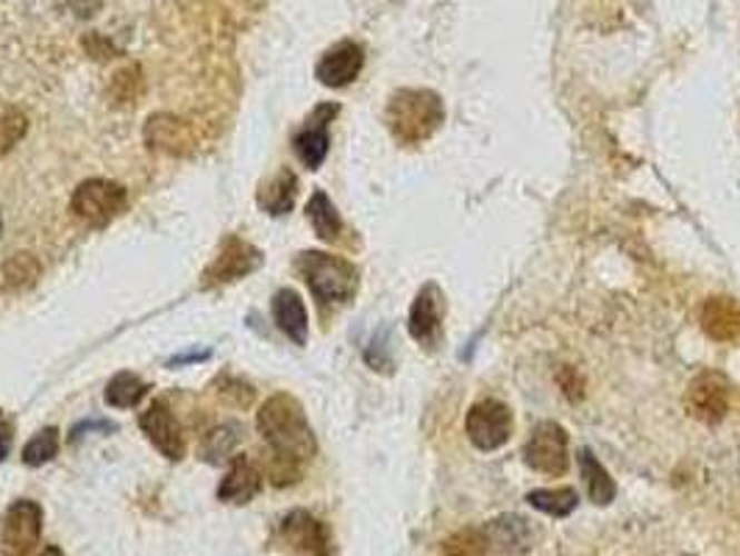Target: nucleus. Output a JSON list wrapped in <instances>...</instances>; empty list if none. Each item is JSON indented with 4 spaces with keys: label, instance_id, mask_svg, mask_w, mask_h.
<instances>
[{
    "label": "nucleus",
    "instance_id": "f257e3e1",
    "mask_svg": "<svg viewBox=\"0 0 740 556\" xmlns=\"http://www.w3.org/2000/svg\"><path fill=\"white\" fill-rule=\"evenodd\" d=\"M256 428L262 439L270 445V456H287V459L306 461L315 456L317 443L304 406L287 393H278L262 404L256 415Z\"/></svg>",
    "mask_w": 740,
    "mask_h": 556
},
{
    "label": "nucleus",
    "instance_id": "f03ea898",
    "mask_svg": "<svg viewBox=\"0 0 740 556\" xmlns=\"http://www.w3.org/2000/svg\"><path fill=\"white\" fill-rule=\"evenodd\" d=\"M389 133L401 145H421L437 133L445 120L443 98L432 89H398L389 95L387 111H384Z\"/></svg>",
    "mask_w": 740,
    "mask_h": 556
},
{
    "label": "nucleus",
    "instance_id": "7ed1b4c3",
    "mask_svg": "<svg viewBox=\"0 0 740 556\" xmlns=\"http://www.w3.org/2000/svg\"><path fill=\"white\" fill-rule=\"evenodd\" d=\"M295 267H298L315 300H320V304H345L359 289V270L343 256L323 254V250H304L295 259Z\"/></svg>",
    "mask_w": 740,
    "mask_h": 556
},
{
    "label": "nucleus",
    "instance_id": "20e7f679",
    "mask_svg": "<svg viewBox=\"0 0 740 556\" xmlns=\"http://www.w3.org/2000/svg\"><path fill=\"white\" fill-rule=\"evenodd\" d=\"M128 189L109 178H87L70 198V211L89 228H106L126 211Z\"/></svg>",
    "mask_w": 740,
    "mask_h": 556
},
{
    "label": "nucleus",
    "instance_id": "39448f33",
    "mask_svg": "<svg viewBox=\"0 0 740 556\" xmlns=\"http://www.w3.org/2000/svg\"><path fill=\"white\" fill-rule=\"evenodd\" d=\"M45 512L37 500L20 498L0 515V556H28L42 537Z\"/></svg>",
    "mask_w": 740,
    "mask_h": 556
},
{
    "label": "nucleus",
    "instance_id": "423d86ee",
    "mask_svg": "<svg viewBox=\"0 0 740 556\" xmlns=\"http://www.w3.org/2000/svg\"><path fill=\"white\" fill-rule=\"evenodd\" d=\"M465 431L471 437L473 448L478 450H499L510 443L512 437V411L510 406L495 398H482L467 409Z\"/></svg>",
    "mask_w": 740,
    "mask_h": 556
},
{
    "label": "nucleus",
    "instance_id": "0eeeda50",
    "mask_svg": "<svg viewBox=\"0 0 740 556\" xmlns=\"http://www.w3.org/2000/svg\"><path fill=\"white\" fill-rule=\"evenodd\" d=\"M523 461L534 473L560 478L568 470V434L560 423L543 420L532 428L526 448H523Z\"/></svg>",
    "mask_w": 740,
    "mask_h": 556
},
{
    "label": "nucleus",
    "instance_id": "6e6552de",
    "mask_svg": "<svg viewBox=\"0 0 740 556\" xmlns=\"http://www.w3.org/2000/svg\"><path fill=\"white\" fill-rule=\"evenodd\" d=\"M262 261H265V256H262L254 245L245 242V239L239 237H228L226 242H223L220 254L215 256V261L204 270V281H200V287L211 289V287H223V284L239 281V278L259 270Z\"/></svg>",
    "mask_w": 740,
    "mask_h": 556
},
{
    "label": "nucleus",
    "instance_id": "1a4fd4ad",
    "mask_svg": "<svg viewBox=\"0 0 740 556\" xmlns=\"http://www.w3.org/2000/svg\"><path fill=\"white\" fill-rule=\"evenodd\" d=\"M284 545L298 556H332V532L306 509H293L278 526Z\"/></svg>",
    "mask_w": 740,
    "mask_h": 556
},
{
    "label": "nucleus",
    "instance_id": "9d476101",
    "mask_svg": "<svg viewBox=\"0 0 740 556\" xmlns=\"http://www.w3.org/2000/svg\"><path fill=\"white\" fill-rule=\"evenodd\" d=\"M684 406L699 423L716 426L723 420L729 409V384L718 373H701L688 384L684 393Z\"/></svg>",
    "mask_w": 740,
    "mask_h": 556
},
{
    "label": "nucleus",
    "instance_id": "9b49d317",
    "mask_svg": "<svg viewBox=\"0 0 740 556\" xmlns=\"http://www.w3.org/2000/svg\"><path fill=\"white\" fill-rule=\"evenodd\" d=\"M139 426H142L145 437L154 443V448L159 450L165 459H184V454H187V439H184L181 426H178V420L172 417L167 400H154V404L148 406V411L139 417Z\"/></svg>",
    "mask_w": 740,
    "mask_h": 556
},
{
    "label": "nucleus",
    "instance_id": "f8f14e48",
    "mask_svg": "<svg viewBox=\"0 0 740 556\" xmlns=\"http://www.w3.org/2000/svg\"><path fill=\"white\" fill-rule=\"evenodd\" d=\"M145 142L161 153L187 156L198 148V131L193 128V122L161 111V115H150L145 122Z\"/></svg>",
    "mask_w": 740,
    "mask_h": 556
},
{
    "label": "nucleus",
    "instance_id": "ddd939ff",
    "mask_svg": "<svg viewBox=\"0 0 740 556\" xmlns=\"http://www.w3.org/2000/svg\"><path fill=\"white\" fill-rule=\"evenodd\" d=\"M339 115L337 103H320L315 111L309 115L306 126L295 133L293 148L295 156L304 161V167L309 170H320V165L326 161L328 156V122Z\"/></svg>",
    "mask_w": 740,
    "mask_h": 556
},
{
    "label": "nucleus",
    "instance_id": "4468645a",
    "mask_svg": "<svg viewBox=\"0 0 740 556\" xmlns=\"http://www.w3.org/2000/svg\"><path fill=\"white\" fill-rule=\"evenodd\" d=\"M362 67H365V50H362V44L345 39V42L334 44L332 50L323 53V59L315 67V78L323 87L339 89L348 87L359 76Z\"/></svg>",
    "mask_w": 740,
    "mask_h": 556
},
{
    "label": "nucleus",
    "instance_id": "2eb2a0df",
    "mask_svg": "<svg viewBox=\"0 0 740 556\" xmlns=\"http://www.w3.org/2000/svg\"><path fill=\"white\" fill-rule=\"evenodd\" d=\"M443 292H440L437 284H426L421 292L415 295L410 309V320H406V328H410L412 339L421 345H434L440 337V322H443Z\"/></svg>",
    "mask_w": 740,
    "mask_h": 556
},
{
    "label": "nucleus",
    "instance_id": "dca6fc26",
    "mask_svg": "<svg viewBox=\"0 0 740 556\" xmlns=\"http://www.w3.org/2000/svg\"><path fill=\"white\" fill-rule=\"evenodd\" d=\"M490 550L504 556L526 554L534 545V528L521 515H499L482 526Z\"/></svg>",
    "mask_w": 740,
    "mask_h": 556
},
{
    "label": "nucleus",
    "instance_id": "f3484780",
    "mask_svg": "<svg viewBox=\"0 0 740 556\" xmlns=\"http://www.w3.org/2000/svg\"><path fill=\"white\" fill-rule=\"evenodd\" d=\"M699 320L707 337L716 342H738L740 339V304L727 295L707 298L699 311Z\"/></svg>",
    "mask_w": 740,
    "mask_h": 556
},
{
    "label": "nucleus",
    "instance_id": "a211bd4d",
    "mask_svg": "<svg viewBox=\"0 0 740 556\" xmlns=\"http://www.w3.org/2000/svg\"><path fill=\"white\" fill-rule=\"evenodd\" d=\"M262 489V473L256 470L254 461L248 456H234L231 467L223 476L220 487H217V498L226 504H248L259 495Z\"/></svg>",
    "mask_w": 740,
    "mask_h": 556
},
{
    "label": "nucleus",
    "instance_id": "6ab92c4d",
    "mask_svg": "<svg viewBox=\"0 0 740 556\" xmlns=\"http://www.w3.org/2000/svg\"><path fill=\"white\" fill-rule=\"evenodd\" d=\"M273 320L276 326L293 339L295 345H306V334H309V315L295 289H278L273 295Z\"/></svg>",
    "mask_w": 740,
    "mask_h": 556
},
{
    "label": "nucleus",
    "instance_id": "aec40b11",
    "mask_svg": "<svg viewBox=\"0 0 740 556\" xmlns=\"http://www.w3.org/2000/svg\"><path fill=\"white\" fill-rule=\"evenodd\" d=\"M579 470H582L584 487H588V498L593 500L595 506H606L615 500V481H612V476L604 470V465L595 459V454L590 448L579 450Z\"/></svg>",
    "mask_w": 740,
    "mask_h": 556
},
{
    "label": "nucleus",
    "instance_id": "412c9836",
    "mask_svg": "<svg viewBox=\"0 0 740 556\" xmlns=\"http://www.w3.org/2000/svg\"><path fill=\"white\" fill-rule=\"evenodd\" d=\"M295 195H298V178H295L293 170H278L270 181L262 187L259 192V206L273 217L287 215L289 209L295 206Z\"/></svg>",
    "mask_w": 740,
    "mask_h": 556
},
{
    "label": "nucleus",
    "instance_id": "4be33fe9",
    "mask_svg": "<svg viewBox=\"0 0 740 556\" xmlns=\"http://www.w3.org/2000/svg\"><path fill=\"white\" fill-rule=\"evenodd\" d=\"M306 217H309L317 237L326 239V242L337 239L339 231H343V220H339L337 206L332 203V198H328L323 189H317V192L309 198V203H306Z\"/></svg>",
    "mask_w": 740,
    "mask_h": 556
},
{
    "label": "nucleus",
    "instance_id": "5701e85b",
    "mask_svg": "<svg viewBox=\"0 0 740 556\" xmlns=\"http://www.w3.org/2000/svg\"><path fill=\"white\" fill-rule=\"evenodd\" d=\"M526 504L532 509L543 512L549 517H568L576 512L579 493L573 487H551V489H532L526 495Z\"/></svg>",
    "mask_w": 740,
    "mask_h": 556
},
{
    "label": "nucleus",
    "instance_id": "b1692460",
    "mask_svg": "<svg viewBox=\"0 0 740 556\" xmlns=\"http://www.w3.org/2000/svg\"><path fill=\"white\" fill-rule=\"evenodd\" d=\"M239 439H243V426H239V423H220V426H215L204 437L200 454H204L206 461L217 465V461L231 459V454L237 450Z\"/></svg>",
    "mask_w": 740,
    "mask_h": 556
},
{
    "label": "nucleus",
    "instance_id": "393cba45",
    "mask_svg": "<svg viewBox=\"0 0 740 556\" xmlns=\"http://www.w3.org/2000/svg\"><path fill=\"white\" fill-rule=\"evenodd\" d=\"M145 395H148V384H145L137 373L122 370L106 384V404L115 406V409H131Z\"/></svg>",
    "mask_w": 740,
    "mask_h": 556
},
{
    "label": "nucleus",
    "instance_id": "a878e982",
    "mask_svg": "<svg viewBox=\"0 0 740 556\" xmlns=\"http://www.w3.org/2000/svg\"><path fill=\"white\" fill-rule=\"evenodd\" d=\"M42 276V265L33 254H11L3 261V281L9 289H28Z\"/></svg>",
    "mask_w": 740,
    "mask_h": 556
},
{
    "label": "nucleus",
    "instance_id": "bb28decb",
    "mask_svg": "<svg viewBox=\"0 0 740 556\" xmlns=\"http://www.w3.org/2000/svg\"><path fill=\"white\" fill-rule=\"evenodd\" d=\"M59 445H61L59 428L56 426L42 428V431H37L26 443V448H22V461H26L28 467H42L45 461H50L56 454H59Z\"/></svg>",
    "mask_w": 740,
    "mask_h": 556
},
{
    "label": "nucleus",
    "instance_id": "cd10ccee",
    "mask_svg": "<svg viewBox=\"0 0 740 556\" xmlns=\"http://www.w3.org/2000/svg\"><path fill=\"white\" fill-rule=\"evenodd\" d=\"M490 545L482 528H462L443 543V556H487Z\"/></svg>",
    "mask_w": 740,
    "mask_h": 556
},
{
    "label": "nucleus",
    "instance_id": "c85d7f7f",
    "mask_svg": "<svg viewBox=\"0 0 740 556\" xmlns=\"http://www.w3.org/2000/svg\"><path fill=\"white\" fill-rule=\"evenodd\" d=\"M28 131V117L17 106H3L0 109V159L9 156L17 148Z\"/></svg>",
    "mask_w": 740,
    "mask_h": 556
},
{
    "label": "nucleus",
    "instance_id": "c756f323",
    "mask_svg": "<svg viewBox=\"0 0 740 556\" xmlns=\"http://www.w3.org/2000/svg\"><path fill=\"white\" fill-rule=\"evenodd\" d=\"M142 89H145L142 72H139V67L131 64L122 67L120 72H115L109 92L117 103H137V100L142 98Z\"/></svg>",
    "mask_w": 740,
    "mask_h": 556
},
{
    "label": "nucleus",
    "instance_id": "7c9ffc66",
    "mask_svg": "<svg viewBox=\"0 0 740 556\" xmlns=\"http://www.w3.org/2000/svg\"><path fill=\"white\" fill-rule=\"evenodd\" d=\"M11 443H14V423L6 411H0V461H6V456H9Z\"/></svg>",
    "mask_w": 740,
    "mask_h": 556
},
{
    "label": "nucleus",
    "instance_id": "2f4dec72",
    "mask_svg": "<svg viewBox=\"0 0 740 556\" xmlns=\"http://www.w3.org/2000/svg\"><path fill=\"white\" fill-rule=\"evenodd\" d=\"M206 356H209V350H204V354H187V356H176V359H170V365H184V361L206 359Z\"/></svg>",
    "mask_w": 740,
    "mask_h": 556
},
{
    "label": "nucleus",
    "instance_id": "473e14b6",
    "mask_svg": "<svg viewBox=\"0 0 740 556\" xmlns=\"http://www.w3.org/2000/svg\"><path fill=\"white\" fill-rule=\"evenodd\" d=\"M39 556H65V550H61L59 545H48V548H45Z\"/></svg>",
    "mask_w": 740,
    "mask_h": 556
},
{
    "label": "nucleus",
    "instance_id": "72a5a7b5",
    "mask_svg": "<svg viewBox=\"0 0 740 556\" xmlns=\"http://www.w3.org/2000/svg\"><path fill=\"white\" fill-rule=\"evenodd\" d=\"M0 228H3V220H0Z\"/></svg>",
    "mask_w": 740,
    "mask_h": 556
}]
</instances>
